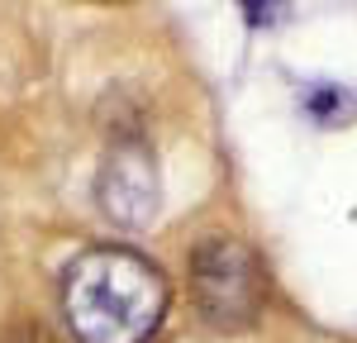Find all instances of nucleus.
I'll use <instances>...</instances> for the list:
<instances>
[{
  "label": "nucleus",
  "mask_w": 357,
  "mask_h": 343,
  "mask_svg": "<svg viewBox=\"0 0 357 343\" xmlns=\"http://www.w3.org/2000/svg\"><path fill=\"white\" fill-rule=\"evenodd\" d=\"M62 310L82 343H148L167 310V282L129 248H91L67 267Z\"/></svg>",
  "instance_id": "f257e3e1"
},
{
  "label": "nucleus",
  "mask_w": 357,
  "mask_h": 343,
  "mask_svg": "<svg viewBox=\"0 0 357 343\" xmlns=\"http://www.w3.org/2000/svg\"><path fill=\"white\" fill-rule=\"evenodd\" d=\"M191 272V296L200 314L215 324V329H248L262 300H267V277H262V262L252 257L248 243L238 238H205L186 262Z\"/></svg>",
  "instance_id": "f03ea898"
},
{
  "label": "nucleus",
  "mask_w": 357,
  "mask_h": 343,
  "mask_svg": "<svg viewBox=\"0 0 357 343\" xmlns=\"http://www.w3.org/2000/svg\"><path fill=\"white\" fill-rule=\"evenodd\" d=\"M96 196H100V210L110 215L114 224H124V229H148L153 220H158V205H162V176H158V158H153V148L143 143L138 129L114 134L110 153H105V162H100Z\"/></svg>",
  "instance_id": "7ed1b4c3"
},
{
  "label": "nucleus",
  "mask_w": 357,
  "mask_h": 343,
  "mask_svg": "<svg viewBox=\"0 0 357 343\" xmlns=\"http://www.w3.org/2000/svg\"><path fill=\"white\" fill-rule=\"evenodd\" d=\"M238 10L252 29H272L291 15V0H238Z\"/></svg>",
  "instance_id": "20e7f679"
},
{
  "label": "nucleus",
  "mask_w": 357,
  "mask_h": 343,
  "mask_svg": "<svg viewBox=\"0 0 357 343\" xmlns=\"http://www.w3.org/2000/svg\"><path fill=\"white\" fill-rule=\"evenodd\" d=\"M5 343H43V334L33 339V334H15V339H5Z\"/></svg>",
  "instance_id": "39448f33"
}]
</instances>
